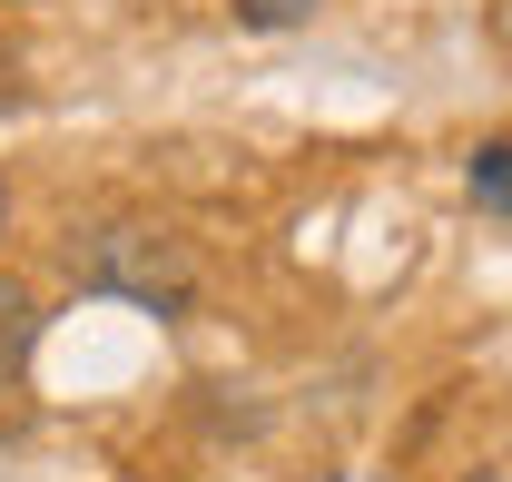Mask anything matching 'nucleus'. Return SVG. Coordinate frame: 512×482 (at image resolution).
I'll use <instances>...</instances> for the list:
<instances>
[{"label":"nucleus","mask_w":512,"mask_h":482,"mask_svg":"<svg viewBox=\"0 0 512 482\" xmlns=\"http://www.w3.org/2000/svg\"><path fill=\"white\" fill-rule=\"evenodd\" d=\"M69 276L89 296L148 305V315H188L197 305V256L158 217H89V227H69Z\"/></svg>","instance_id":"nucleus-1"},{"label":"nucleus","mask_w":512,"mask_h":482,"mask_svg":"<svg viewBox=\"0 0 512 482\" xmlns=\"http://www.w3.org/2000/svg\"><path fill=\"white\" fill-rule=\"evenodd\" d=\"M30 345H40V296H30L20 276H0V394H20Z\"/></svg>","instance_id":"nucleus-2"},{"label":"nucleus","mask_w":512,"mask_h":482,"mask_svg":"<svg viewBox=\"0 0 512 482\" xmlns=\"http://www.w3.org/2000/svg\"><path fill=\"white\" fill-rule=\"evenodd\" d=\"M473 207H493V217H512V138H493V148H473Z\"/></svg>","instance_id":"nucleus-3"},{"label":"nucleus","mask_w":512,"mask_h":482,"mask_svg":"<svg viewBox=\"0 0 512 482\" xmlns=\"http://www.w3.org/2000/svg\"><path fill=\"white\" fill-rule=\"evenodd\" d=\"M227 10H237L247 30H296V20H316L325 0H227Z\"/></svg>","instance_id":"nucleus-4"},{"label":"nucleus","mask_w":512,"mask_h":482,"mask_svg":"<svg viewBox=\"0 0 512 482\" xmlns=\"http://www.w3.org/2000/svg\"><path fill=\"white\" fill-rule=\"evenodd\" d=\"M493 40H503V50H512V0H493Z\"/></svg>","instance_id":"nucleus-5"},{"label":"nucleus","mask_w":512,"mask_h":482,"mask_svg":"<svg viewBox=\"0 0 512 482\" xmlns=\"http://www.w3.org/2000/svg\"><path fill=\"white\" fill-rule=\"evenodd\" d=\"M0 227H10V187H0Z\"/></svg>","instance_id":"nucleus-6"}]
</instances>
